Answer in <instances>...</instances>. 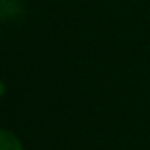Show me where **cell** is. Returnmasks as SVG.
I'll list each match as a JSON object with an SVG mask.
<instances>
[{
  "label": "cell",
  "instance_id": "cell-1",
  "mask_svg": "<svg viewBox=\"0 0 150 150\" xmlns=\"http://www.w3.org/2000/svg\"><path fill=\"white\" fill-rule=\"evenodd\" d=\"M0 150H21L18 139L8 131H2L0 136Z\"/></svg>",
  "mask_w": 150,
  "mask_h": 150
}]
</instances>
